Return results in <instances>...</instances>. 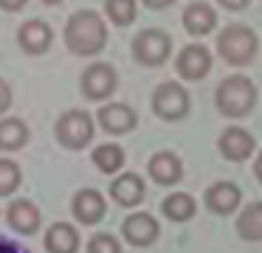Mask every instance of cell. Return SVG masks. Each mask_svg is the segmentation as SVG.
<instances>
[{
	"label": "cell",
	"instance_id": "1",
	"mask_svg": "<svg viewBox=\"0 0 262 253\" xmlns=\"http://www.w3.org/2000/svg\"><path fill=\"white\" fill-rule=\"evenodd\" d=\"M62 37L74 56H96L107 45V26L93 9H79L68 17Z\"/></svg>",
	"mask_w": 262,
	"mask_h": 253
},
{
	"label": "cell",
	"instance_id": "2",
	"mask_svg": "<svg viewBox=\"0 0 262 253\" xmlns=\"http://www.w3.org/2000/svg\"><path fill=\"white\" fill-rule=\"evenodd\" d=\"M214 104L217 110L226 118H243L254 110L256 104V87L248 76L243 73H234V76H226L220 84H217L214 93Z\"/></svg>",
	"mask_w": 262,
	"mask_h": 253
},
{
	"label": "cell",
	"instance_id": "3",
	"mask_svg": "<svg viewBox=\"0 0 262 253\" xmlns=\"http://www.w3.org/2000/svg\"><path fill=\"white\" fill-rule=\"evenodd\" d=\"M93 135H96V121L88 110H65L54 121V138L68 152L88 149L93 144Z\"/></svg>",
	"mask_w": 262,
	"mask_h": 253
},
{
	"label": "cell",
	"instance_id": "4",
	"mask_svg": "<svg viewBox=\"0 0 262 253\" xmlns=\"http://www.w3.org/2000/svg\"><path fill=\"white\" fill-rule=\"evenodd\" d=\"M256 48H259L256 31L251 26H243V22H231L217 34V54L234 67L248 65L256 56Z\"/></svg>",
	"mask_w": 262,
	"mask_h": 253
},
{
	"label": "cell",
	"instance_id": "5",
	"mask_svg": "<svg viewBox=\"0 0 262 253\" xmlns=\"http://www.w3.org/2000/svg\"><path fill=\"white\" fill-rule=\"evenodd\" d=\"M172 54V37L161 28H144L133 37V59L144 67H161Z\"/></svg>",
	"mask_w": 262,
	"mask_h": 253
},
{
	"label": "cell",
	"instance_id": "6",
	"mask_svg": "<svg viewBox=\"0 0 262 253\" xmlns=\"http://www.w3.org/2000/svg\"><path fill=\"white\" fill-rule=\"evenodd\" d=\"M189 93L178 82H161L152 90V112L161 121H183L189 116Z\"/></svg>",
	"mask_w": 262,
	"mask_h": 253
},
{
	"label": "cell",
	"instance_id": "7",
	"mask_svg": "<svg viewBox=\"0 0 262 253\" xmlns=\"http://www.w3.org/2000/svg\"><path fill=\"white\" fill-rule=\"evenodd\" d=\"M116 87H119V73L107 62H93L79 76V90L88 101H107Z\"/></svg>",
	"mask_w": 262,
	"mask_h": 253
},
{
	"label": "cell",
	"instance_id": "8",
	"mask_svg": "<svg viewBox=\"0 0 262 253\" xmlns=\"http://www.w3.org/2000/svg\"><path fill=\"white\" fill-rule=\"evenodd\" d=\"M96 124L104 129L107 135H130L138 127V116L130 104L121 101H107L96 110Z\"/></svg>",
	"mask_w": 262,
	"mask_h": 253
},
{
	"label": "cell",
	"instance_id": "9",
	"mask_svg": "<svg viewBox=\"0 0 262 253\" xmlns=\"http://www.w3.org/2000/svg\"><path fill=\"white\" fill-rule=\"evenodd\" d=\"M175 71L181 79L186 82H200V79L209 76L211 71V54L206 45L200 42H192L186 48H181V54L175 56Z\"/></svg>",
	"mask_w": 262,
	"mask_h": 253
},
{
	"label": "cell",
	"instance_id": "10",
	"mask_svg": "<svg viewBox=\"0 0 262 253\" xmlns=\"http://www.w3.org/2000/svg\"><path fill=\"white\" fill-rule=\"evenodd\" d=\"M121 236L133 247H149L161 236V225L149 211H136L121 222Z\"/></svg>",
	"mask_w": 262,
	"mask_h": 253
},
{
	"label": "cell",
	"instance_id": "11",
	"mask_svg": "<svg viewBox=\"0 0 262 253\" xmlns=\"http://www.w3.org/2000/svg\"><path fill=\"white\" fill-rule=\"evenodd\" d=\"M71 214L82 225H99L107 214V200L96 189H79L71 197Z\"/></svg>",
	"mask_w": 262,
	"mask_h": 253
},
{
	"label": "cell",
	"instance_id": "12",
	"mask_svg": "<svg viewBox=\"0 0 262 253\" xmlns=\"http://www.w3.org/2000/svg\"><path fill=\"white\" fill-rule=\"evenodd\" d=\"M6 222L12 231L23 236H34L37 231L42 228V214H40V205L34 200H26V197H17V200L9 202L6 208Z\"/></svg>",
	"mask_w": 262,
	"mask_h": 253
},
{
	"label": "cell",
	"instance_id": "13",
	"mask_svg": "<svg viewBox=\"0 0 262 253\" xmlns=\"http://www.w3.org/2000/svg\"><path fill=\"white\" fill-rule=\"evenodd\" d=\"M203 200H206V208H209L211 214L226 217V214H234L239 208L243 191H239V186H234L231 180H217V183H211L209 189H206Z\"/></svg>",
	"mask_w": 262,
	"mask_h": 253
},
{
	"label": "cell",
	"instance_id": "14",
	"mask_svg": "<svg viewBox=\"0 0 262 253\" xmlns=\"http://www.w3.org/2000/svg\"><path fill=\"white\" fill-rule=\"evenodd\" d=\"M217 146H220V152H223V157H226V160L243 163V160H248V157L254 155L256 141H254V135H251L248 129H243V127H228V129H223Z\"/></svg>",
	"mask_w": 262,
	"mask_h": 253
},
{
	"label": "cell",
	"instance_id": "15",
	"mask_svg": "<svg viewBox=\"0 0 262 253\" xmlns=\"http://www.w3.org/2000/svg\"><path fill=\"white\" fill-rule=\"evenodd\" d=\"M17 42L26 54L31 56H40L51 48L54 42V31L46 20H26L23 26L17 28Z\"/></svg>",
	"mask_w": 262,
	"mask_h": 253
},
{
	"label": "cell",
	"instance_id": "16",
	"mask_svg": "<svg viewBox=\"0 0 262 253\" xmlns=\"http://www.w3.org/2000/svg\"><path fill=\"white\" fill-rule=\"evenodd\" d=\"M147 194V186L136 172H121L110 183V200H116L121 208H136Z\"/></svg>",
	"mask_w": 262,
	"mask_h": 253
},
{
	"label": "cell",
	"instance_id": "17",
	"mask_svg": "<svg viewBox=\"0 0 262 253\" xmlns=\"http://www.w3.org/2000/svg\"><path fill=\"white\" fill-rule=\"evenodd\" d=\"M147 174L158 186H175L183 180V160L175 152H155L147 163Z\"/></svg>",
	"mask_w": 262,
	"mask_h": 253
},
{
	"label": "cell",
	"instance_id": "18",
	"mask_svg": "<svg viewBox=\"0 0 262 253\" xmlns=\"http://www.w3.org/2000/svg\"><path fill=\"white\" fill-rule=\"evenodd\" d=\"M42 245H46L48 253H79L82 236L76 231V225H71V222H51Z\"/></svg>",
	"mask_w": 262,
	"mask_h": 253
},
{
	"label": "cell",
	"instance_id": "19",
	"mask_svg": "<svg viewBox=\"0 0 262 253\" xmlns=\"http://www.w3.org/2000/svg\"><path fill=\"white\" fill-rule=\"evenodd\" d=\"M31 141V129L17 116H0V152H20Z\"/></svg>",
	"mask_w": 262,
	"mask_h": 253
},
{
	"label": "cell",
	"instance_id": "20",
	"mask_svg": "<svg viewBox=\"0 0 262 253\" xmlns=\"http://www.w3.org/2000/svg\"><path fill=\"white\" fill-rule=\"evenodd\" d=\"M217 26V11L209 3L198 0V3H189L183 9V28H186L192 37H203V34L214 31Z\"/></svg>",
	"mask_w": 262,
	"mask_h": 253
},
{
	"label": "cell",
	"instance_id": "21",
	"mask_svg": "<svg viewBox=\"0 0 262 253\" xmlns=\"http://www.w3.org/2000/svg\"><path fill=\"white\" fill-rule=\"evenodd\" d=\"M161 214H164L166 219H172V222H186V219H192L194 214H198V202H194V197L186 194V191H175V194L164 197Z\"/></svg>",
	"mask_w": 262,
	"mask_h": 253
},
{
	"label": "cell",
	"instance_id": "22",
	"mask_svg": "<svg viewBox=\"0 0 262 253\" xmlns=\"http://www.w3.org/2000/svg\"><path fill=\"white\" fill-rule=\"evenodd\" d=\"M91 160L102 174H119L124 169L127 157H124V149L119 144H99V146H93Z\"/></svg>",
	"mask_w": 262,
	"mask_h": 253
},
{
	"label": "cell",
	"instance_id": "23",
	"mask_svg": "<svg viewBox=\"0 0 262 253\" xmlns=\"http://www.w3.org/2000/svg\"><path fill=\"white\" fill-rule=\"evenodd\" d=\"M237 234L245 242H262V202H248L237 217Z\"/></svg>",
	"mask_w": 262,
	"mask_h": 253
},
{
	"label": "cell",
	"instance_id": "24",
	"mask_svg": "<svg viewBox=\"0 0 262 253\" xmlns=\"http://www.w3.org/2000/svg\"><path fill=\"white\" fill-rule=\"evenodd\" d=\"M23 186V169L14 157H0V197H12Z\"/></svg>",
	"mask_w": 262,
	"mask_h": 253
},
{
	"label": "cell",
	"instance_id": "25",
	"mask_svg": "<svg viewBox=\"0 0 262 253\" xmlns=\"http://www.w3.org/2000/svg\"><path fill=\"white\" fill-rule=\"evenodd\" d=\"M104 14L116 26H130L138 14V6L136 0H104Z\"/></svg>",
	"mask_w": 262,
	"mask_h": 253
},
{
	"label": "cell",
	"instance_id": "26",
	"mask_svg": "<svg viewBox=\"0 0 262 253\" xmlns=\"http://www.w3.org/2000/svg\"><path fill=\"white\" fill-rule=\"evenodd\" d=\"M88 253H121V242L107 231H99L88 239Z\"/></svg>",
	"mask_w": 262,
	"mask_h": 253
},
{
	"label": "cell",
	"instance_id": "27",
	"mask_svg": "<svg viewBox=\"0 0 262 253\" xmlns=\"http://www.w3.org/2000/svg\"><path fill=\"white\" fill-rule=\"evenodd\" d=\"M12 101H14L12 87H9V82H6V79L0 76V116H6V112L12 110Z\"/></svg>",
	"mask_w": 262,
	"mask_h": 253
},
{
	"label": "cell",
	"instance_id": "28",
	"mask_svg": "<svg viewBox=\"0 0 262 253\" xmlns=\"http://www.w3.org/2000/svg\"><path fill=\"white\" fill-rule=\"evenodd\" d=\"M0 253H31L26 245H20L17 239H9V236L0 234Z\"/></svg>",
	"mask_w": 262,
	"mask_h": 253
},
{
	"label": "cell",
	"instance_id": "29",
	"mask_svg": "<svg viewBox=\"0 0 262 253\" xmlns=\"http://www.w3.org/2000/svg\"><path fill=\"white\" fill-rule=\"evenodd\" d=\"M26 3H29V0H0V9H3V11H12V14H14V11H20Z\"/></svg>",
	"mask_w": 262,
	"mask_h": 253
},
{
	"label": "cell",
	"instance_id": "30",
	"mask_svg": "<svg viewBox=\"0 0 262 253\" xmlns=\"http://www.w3.org/2000/svg\"><path fill=\"white\" fill-rule=\"evenodd\" d=\"M217 3H220L223 9H228V11H239V9H245L251 0H217Z\"/></svg>",
	"mask_w": 262,
	"mask_h": 253
},
{
	"label": "cell",
	"instance_id": "31",
	"mask_svg": "<svg viewBox=\"0 0 262 253\" xmlns=\"http://www.w3.org/2000/svg\"><path fill=\"white\" fill-rule=\"evenodd\" d=\"M147 9H166V6H172L175 0H141Z\"/></svg>",
	"mask_w": 262,
	"mask_h": 253
},
{
	"label": "cell",
	"instance_id": "32",
	"mask_svg": "<svg viewBox=\"0 0 262 253\" xmlns=\"http://www.w3.org/2000/svg\"><path fill=\"white\" fill-rule=\"evenodd\" d=\"M254 174H256V180L262 183V152L256 155V163H254Z\"/></svg>",
	"mask_w": 262,
	"mask_h": 253
},
{
	"label": "cell",
	"instance_id": "33",
	"mask_svg": "<svg viewBox=\"0 0 262 253\" xmlns=\"http://www.w3.org/2000/svg\"><path fill=\"white\" fill-rule=\"evenodd\" d=\"M46 6H57V3H62V0H42Z\"/></svg>",
	"mask_w": 262,
	"mask_h": 253
}]
</instances>
